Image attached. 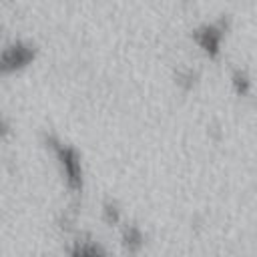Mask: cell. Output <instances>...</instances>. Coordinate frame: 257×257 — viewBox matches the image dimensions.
Wrapping results in <instances>:
<instances>
[{
    "instance_id": "cell-1",
    "label": "cell",
    "mask_w": 257,
    "mask_h": 257,
    "mask_svg": "<svg viewBox=\"0 0 257 257\" xmlns=\"http://www.w3.org/2000/svg\"><path fill=\"white\" fill-rule=\"evenodd\" d=\"M44 143L46 147L52 151L62 179L66 183V187L70 191H82L84 187V167H82V157L78 153V149L74 145H70L68 141L60 139L54 133H44Z\"/></svg>"
},
{
    "instance_id": "cell-2",
    "label": "cell",
    "mask_w": 257,
    "mask_h": 257,
    "mask_svg": "<svg viewBox=\"0 0 257 257\" xmlns=\"http://www.w3.org/2000/svg\"><path fill=\"white\" fill-rule=\"evenodd\" d=\"M229 24H231V18L227 14H221L213 20H205V22L197 24L191 30V38L207 56L215 58L221 52V44H223V38H225Z\"/></svg>"
},
{
    "instance_id": "cell-3",
    "label": "cell",
    "mask_w": 257,
    "mask_h": 257,
    "mask_svg": "<svg viewBox=\"0 0 257 257\" xmlns=\"http://www.w3.org/2000/svg\"><path fill=\"white\" fill-rule=\"evenodd\" d=\"M36 44L28 38H12L2 46L0 52V70L6 72H14L24 68L26 64H30L36 58Z\"/></svg>"
},
{
    "instance_id": "cell-4",
    "label": "cell",
    "mask_w": 257,
    "mask_h": 257,
    "mask_svg": "<svg viewBox=\"0 0 257 257\" xmlns=\"http://www.w3.org/2000/svg\"><path fill=\"white\" fill-rule=\"evenodd\" d=\"M68 257H108V253L98 239L90 235H80L70 243Z\"/></svg>"
},
{
    "instance_id": "cell-5",
    "label": "cell",
    "mask_w": 257,
    "mask_h": 257,
    "mask_svg": "<svg viewBox=\"0 0 257 257\" xmlns=\"http://www.w3.org/2000/svg\"><path fill=\"white\" fill-rule=\"evenodd\" d=\"M120 245L128 253H137L145 245V233L137 223H124L120 227Z\"/></svg>"
},
{
    "instance_id": "cell-6",
    "label": "cell",
    "mask_w": 257,
    "mask_h": 257,
    "mask_svg": "<svg viewBox=\"0 0 257 257\" xmlns=\"http://www.w3.org/2000/svg\"><path fill=\"white\" fill-rule=\"evenodd\" d=\"M229 78H231V86H233V90H235L237 94L245 96V94H249V92L253 90V80H251V74L247 72V68H243V66H233Z\"/></svg>"
},
{
    "instance_id": "cell-7",
    "label": "cell",
    "mask_w": 257,
    "mask_h": 257,
    "mask_svg": "<svg viewBox=\"0 0 257 257\" xmlns=\"http://www.w3.org/2000/svg\"><path fill=\"white\" fill-rule=\"evenodd\" d=\"M197 80H199V70L193 66H179L175 72V82L185 90L193 88L197 84Z\"/></svg>"
},
{
    "instance_id": "cell-8",
    "label": "cell",
    "mask_w": 257,
    "mask_h": 257,
    "mask_svg": "<svg viewBox=\"0 0 257 257\" xmlns=\"http://www.w3.org/2000/svg\"><path fill=\"white\" fill-rule=\"evenodd\" d=\"M100 217H102V221H106L108 225L120 223V219H122L120 205H118L114 199H104L102 205H100Z\"/></svg>"
}]
</instances>
